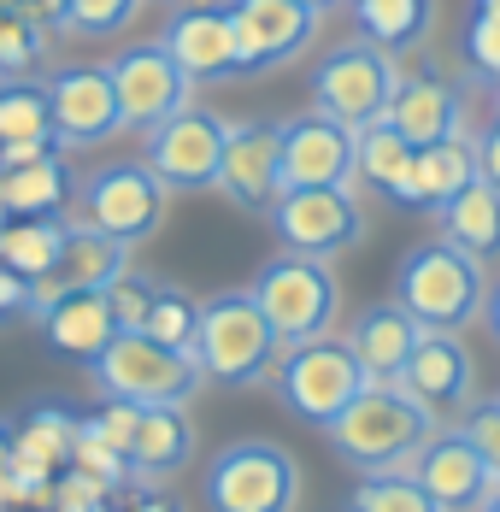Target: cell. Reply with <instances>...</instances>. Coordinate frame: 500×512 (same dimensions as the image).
<instances>
[{
    "label": "cell",
    "instance_id": "28",
    "mask_svg": "<svg viewBox=\"0 0 500 512\" xmlns=\"http://www.w3.org/2000/svg\"><path fill=\"white\" fill-rule=\"evenodd\" d=\"M359 36H371L389 53H412L436 30V0H348Z\"/></svg>",
    "mask_w": 500,
    "mask_h": 512
},
{
    "label": "cell",
    "instance_id": "19",
    "mask_svg": "<svg viewBox=\"0 0 500 512\" xmlns=\"http://www.w3.org/2000/svg\"><path fill=\"white\" fill-rule=\"evenodd\" d=\"M383 118L395 124L412 148H430V142H448V136L465 130V95H459V83H448L442 71H412V77L400 71L395 101H389Z\"/></svg>",
    "mask_w": 500,
    "mask_h": 512
},
{
    "label": "cell",
    "instance_id": "17",
    "mask_svg": "<svg viewBox=\"0 0 500 512\" xmlns=\"http://www.w3.org/2000/svg\"><path fill=\"white\" fill-rule=\"evenodd\" d=\"M436 418H459V412L477 401V365L465 354L459 330H424L418 348L406 359V377H400Z\"/></svg>",
    "mask_w": 500,
    "mask_h": 512
},
{
    "label": "cell",
    "instance_id": "25",
    "mask_svg": "<svg viewBox=\"0 0 500 512\" xmlns=\"http://www.w3.org/2000/svg\"><path fill=\"white\" fill-rule=\"evenodd\" d=\"M36 324H42V336H48L53 354L83 359V365H89V359L118 336V318H112L106 289H65V295L36 318Z\"/></svg>",
    "mask_w": 500,
    "mask_h": 512
},
{
    "label": "cell",
    "instance_id": "36",
    "mask_svg": "<svg viewBox=\"0 0 500 512\" xmlns=\"http://www.w3.org/2000/svg\"><path fill=\"white\" fill-rule=\"evenodd\" d=\"M153 277H142V271H118L112 283H106V301H112V318H118V330H142V318H148L153 307Z\"/></svg>",
    "mask_w": 500,
    "mask_h": 512
},
{
    "label": "cell",
    "instance_id": "5",
    "mask_svg": "<svg viewBox=\"0 0 500 512\" xmlns=\"http://www.w3.org/2000/svg\"><path fill=\"white\" fill-rule=\"evenodd\" d=\"M253 301L271 318L277 342L295 348V342H318V336L336 330V318H342V283H336L330 259L289 254L283 248V254L253 277Z\"/></svg>",
    "mask_w": 500,
    "mask_h": 512
},
{
    "label": "cell",
    "instance_id": "14",
    "mask_svg": "<svg viewBox=\"0 0 500 512\" xmlns=\"http://www.w3.org/2000/svg\"><path fill=\"white\" fill-rule=\"evenodd\" d=\"M353 130L330 112H295L283 118V189H353Z\"/></svg>",
    "mask_w": 500,
    "mask_h": 512
},
{
    "label": "cell",
    "instance_id": "42",
    "mask_svg": "<svg viewBox=\"0 0 500 512\" xmlns=\"http://www.w3.org/2000/svg\"><path fill=\"white\" fill-rule=\"evenodd\" d=\"M483 324H489V336L500 342V277L489 283V301H483Z\"/></svg>",
    "mask_w": 500,
    "mask_h": 512
},
{
    "label": "cell",
    "instance_id": "47",
    "mask_svg": "<svg viewBox=\"0 0 500 512\" xmlns=\"http://www.w3.org/2000/svg\"><path fill=\"white\" fill-rule=\"evenodd\" d=\"M6 218H12V212H6V201H0V230H6Z\"/></svg>",
    "mask_w": 500,
    "mask_h": 512
},
{
    "label": "cell",
    "instance_id": "33",
    "mask_svg": "<svg viewBox=\"0 0 500 512\" xmlns=\"http://www.w3.org/2000/svg\"><path fill=\"white\" fill-rule=\"evenodd\" d=\"M48 30H36L24 12H0V77H24L42 59Z\"/></svg>",
    "mask_w": 500,
    "mask_h": 512
},
{
    "label": "cell",
    "instance_id": "27",
    "mask_svg": "<svg viewBox=\"0 0 500 512\" xmlns=\"http://www.w3.org/2000/svg\"><path fill=\"white\" fill-rule=\"evenodd\" d=\"M442 236H448L453 248H465V254H477L483 265L489 259H500V189L477 171L459 195H453L442 212Z\"/></svg>",
    "mask_w": 500,
    "mask_h": 512
},
{
    "label": "cell",
    "instance_id": "4",
    "mask_svg": "<svg viewBox=\"0 0 500 512\" xmlns=\"http://www.w3.org/2000/svg\"><path fill=\"white\" fill-rule=\"evenodd\" d=\"M283 354L271 318L259 312L253 289H230L200 301V336H195V359L206 371V383L218 389H253L271 377V365Z\"/></svg>",
    "mask_w": 500,
    "mask_h": 512
},
{
    "label": "cell",
    "instance_id": "39",
    "mask_svg": "<svg viewBox=\"0 0 500 512\" xmlns=\"http://www.w3.org/2000/svg\"><path fill=\"white\" fill-rule=\"evenodd\" d=\"M18 312H30V277L0 259V318H18Z\"/></svg>",
    "mask_w": 500,
    "mask_h": 512
},
{
    "label": "cell",
    "instance_id": "40",
    "mask_svg": "<svg viewBox=\"0 0 500 512\" xmlns=\"http://www.w3.org/2000/svg\"><path fill=\"white\" fill-rule=\"evenodd\" d=\"M477 171H483V177L500 189V112L489 118V130L477 136Z\"/></svg>",
    "mask_w": 500,
    "mask_h": 512
},
{
    "label": "cell",
    "instance_id": "9",
    "mask_svg": "<svg viewBox=\"0 0 500 512\" xmlns=\"http://www.w3.org/2000/svg\"><path fill=\"white\" fill-rule=\"evenodd\" d=\"M395 83H400L395 53L377 48L371 36H359V42H342V48H330L318 59V71H312V106L330 112V118H342L348 130H359V124H371V118L389 112Z\"/></svg>",
    "mask_w": 500,
    "mask_h": 512
},
{
    "label": "cell",
    "instance_id": "10",
    "mask_svg": "<svg viewBox=\"0 0 500 512\" xmlns=\"http://www.w3.org/2000/svg\"><path fill=\"white\" fill-rule=\"evenodd\" d=\"M224 142H230V118H218L206 106H183V112H171L165 124L148 130L142 159L171 183V195H200V189H218Z\"/></svg>",
    "mask_w": 500,
    "mask_h": 512
},
{
    "label": "cell",
    "instance_id": "21",
    "mask_svg": "<svg viewBox=\"0 0 500 512\" xmlns=\"http://www.w3.org/2000/svg\"><path fill=\"white\" fill-rule=\"evenodd\" d=\"M195 460V424L189 407H136V430H130V454L124 471L130 483H165Z\"/></svg>",
    "mask_w": 500,
    "mask_h": 512
},
{
    "label": "cell",
    "instance_id": "45",
    "mask_svg": "<svg viewBox=\"0 0 500 512\" xmlns=\"http://www.w3.org/2000/svg\"><path fill=\"white\" fill-rule=\"evenodd\" d=\"M477 12H489V18H500V0H471Z\"/></svg>",
    "mask_w": 500,
    "mask_h": 512
},
{
    "label": "cell",
    "instance_id": "41",
    "mask_svg": "<svg viewBox=\"0 0 500 512\" xmlns=\"http://www.w3.org/2000/svg\"><path fill=\"white\" fill-rule=\"evenodd\" d=\"M118 512H183V507H177L171 495H153V489H148V495H130Z\"/></svg>",
    "mask_w": 500,
    "mask_h": 512
},
{
    "label": "cell",
    "instance_id": "38",
    "mask_svg": "<svg viewBox=\"0 0 500 512\" xmlns=\"http://www.w3.org/2000/svg\"><path fill=\"white\" fill-rule=\"evenodd\" d=\"M12 12H24L36 30H48V36H59V30H71V6L65 0H12Z\"/></svg>",
    "mask_w": 500,
    "mask_h": 512
},
{
    "label": "cell",
    "instance_id": "15",
    "mask_svg": "<svg viewBox=\"0 0 500 512\" xmlns=\"http://www.w3.org/2000/svg\"><path fill=\"white\" fill-rule=\"evenodd\" d=\"M48 101H53V130H59V148H100L124 130V112H118V89L106 77V65H59L48 77Z\"/></svg>",
    "mask_w": 500,
    "mask_h": 512
},
{
    "label": "cell",
    "instance_id": "20",
    "mask_svg": "<svg viewBox=\"0 0 500 512\" xmlns=\"http://www.w3.org/2000/svg\"><path fill=\"white\" fill-rule=\"evenodd\" d=\"M159 42L171 48V59H177L195 83L242 77V71H236V24H230L224 0H218V6H183V12H171V24H165Z\"/></svg>",
    "mask_w": 500,
    "mask_h": 512
},
{
    "label": "cell",
    "instance_id": "7",
    "mask_svg": "<svg viewBox=\"0 0 500 512\" xmlns=\"http://www.w3.org/2000/svg\"><path fill=\"white\" fill-rule=\"evenodd\" d=\"M77 206H83V224H95V230L136 248V242H148L153 230L165 224L171 183L153 171L148 159H106V165H95L77 183Z\"/></svg>",
    "mask_w": 500,
    "mask_h": 512
},
{
    "label": "cell",
    "instance_id": "30",
    "mask_svg": "<svg viewBox=\"0 0 500 512\" xmlns=\"http://www.w3.org/2000/svg\"><path fill=\"white\" fill-rule=\"evenodd\" d=\"M412 142L400 136L389 118H371V124H359L353 130V165H359V183H371V189H383V195H395L400 177L412 171Z\"/></svg>",
    "mask_w": 500,
    "mask_h": 512
},
{
    "label": "cell",
    "instance_id": "3",
    "mask_svg": "<svg viewBox=\"0 0 500 512\" xmlns=\"http://www.w3.org/2000/svg\"><path fill=\"white\" fill-rule=\"evenodd\" d=\"M395 301L424 330H465V324L483 318L489 271H483L477 254H465V248H453L448 236H436V242H424V248H412V254L400 259Z\"/></svg>",
    "mask_w": 500,
    "mask_h": 512
},
{
    "label": "cell",
    "instance_id": "6",
    "mask_svg": "<svg viewBox=\"0 0 500 512\" xmlns=\"http://www.w3.org/2000/svg\"><path fill=\"white\" fill-rule=\"evenodd\" d=\"M365 383H371V377H365V365L353 359L348 336L295 342V348H283L277 365H271V389H277V401L295 412L300 424H312V430H324V424L348 407Z\"/></svg>",
    "mask_w": 500,
    "mask_h": 512
},
{
    "label": "cell",
    "instance_id": "8",
    "mask_svg": "<svg viewBox=\"0 0 500 512\" xmlns=\"http://www.w3.org/2000/svg\"><path fill=\"white\" fill-rule=\"evenodd\" d=\"M206 507L212 512H295L300 465L283 442H230L206 465Z\"/></svg>",
    "mask_w": 500,
    "mask_h": 512
},
{
    "label": "cell",
    "instance_id": "29",
    "mask_svg": "<svg viewBox=\"0 0 500 512\" xmlns=\"http://www.w3.org/2000/svg\"><path fill=\"white\" fill-rule=\"evenodd\" d=\"M65 236H71V218H59V212H42V218H6V230H0V259L36 283V277H48L53 265H59Z\"/></svg>",
    "mask_w": 500,
    "mask_h": 512
},
{
    "label": "cell",
    "instance_id": "16",
    "mask_svg": "<svg viewBox=\"0 0 500 512\" xmlns=\"http://www.w3.org/2000/svg\"><path fill=\"white\" fill-rule=\"evenodd\" d=\"M218 195H230L242 212H271V201L283 195V124H271V118L230 124Z\"/></svg>",
    "mask_w": 500,
    "mask_h": 512
},
{
    "label": "cell",
    "instance_id": "18",
    "mask_svg": "<svg viewBox=\"0 0 500 512\" xmlns=\"http://www.w3.org/2000/svg\"><path fill=\"white\" fill-rule=\"evenodd\" d=\"M406 477H418L424 495H430L442 512H477L483 495H489V483H495V471H489L483 454L465 442L459 424H453V430H436V436L418 448V460H412Z\"/></svg>",
    "mask_w": 500,
    "mask_h": 512
},
{
    "label": "cell",
    "instance_id": "35",
    "mask_svg": "<svg viewBox=\"0 0 500 512\" xmlns=\"http://www.w3.org/2000/svg\"><path fill=\"white\" fill-rule=\"evenodd\" d=\"M459 430H465V442L483 454V465L500 477V395H483V401H471V407L459 412Z\"/></svg>",
    "mask_w": 500,
    "mask_h": 512
},
{
    "label": "cell",
    "instance_id": "46",
    "mask_svg": "<svg viewBox=\"0 0 500 512\" xmlns=\"http://www.w3.org/2000/svg\"><path fill=\"white\" fill-rule=\"evenodd\" d=\"M306 6H318V12H324V6H336V0H306Z\"/></svg>",
    "mask_w": 500,
    "mask_h": 512
},
{
    "label": "cell",
    "instance_id": "13",
    "mask_svg": "<svg viewBox=\"0 0 500 512\" xmlns=\"http://www.w3.org/2000/svg\"><path fill=\"white\" fill-rule=\"evenodd\" d=\"M271 236L289 254L336 259L342 248H353L365 236V212L353 201V189H283L271 201Z\"/></svg>",
    "mask_w": 500,
    "mask_h": 512
},
{
    "label": "cell",
    "instance_id": "1",
    "mask_svg": "<svg viewBox=\"0 0 500 512\" xmlns=\"http://www.w3.org/2000/svg\"><path fill=\"white\" fill-rule=\"evenodd\" d=\"M442 430V418L424 407L406 383H365L348 407L324 424L330 448L342 454V465H353L359 477L377 471H412L418 448Z\"/></svg>",
    "mask_w": 500,
    "mask_h": 512
},
{
    "label": "cell",
    "instance_id": "34",
    "mask_svg": "<svg viewBox=\"0 0 500 512\" xmlns=\"http://www.w3.org/2000/svg\"><path fill=\"white\" fill-rule=\"evenodd\" d=\"M71 6V30L77 36H118L142 18L148 0H65Z\"/></svg>",
    "mask_w": 500,
    "mask_h": 512
},
{
    "label": "cell",
    "instance_id": "22",
    "mask_svg": "<svg viewBox=\"0 0 500 512\" xmlns=\"http://www.w3.org/2000/svg\"><path fill=\"white\" fill-rule=\"evenodd\" d=\"M477 177V136H448V142H430L412 154V171L400 177V189L389 195L395 206H412V212H442V206Z\"/></svg>",
    "mask_w": 500,
    "mask_h": 512
},
{
    "label": "cell",
    "instance_id": "23",
    "mask_svg": "<svg viewBox=\"0 0 500 512\" xmlns=\"http://www.w3.org/2000/svg\"><path fill=\"white\" fill-rule=\"evenodd\" d=\"M418 336H424V324L400 307V301H383V307H365L353 318L348 348H353V359L365 365L371 383H400V377H406V359L418 348Z\"/></svg>",
    "mask_w": 500,
    "mask_h": 512
},
{
    "label": "cell",
    "instance_id": "12",
    "mask_svg": "<svg viewBox=\"0 0 500 512\" xmlns=\"http://www.w3.org/2000/svg\"><path fill=\"white\" fill-rule=\"evenodd\" d=\"M106 77L118 89V112H124V130H142L165 124L171 112L195 106V77L171 59L165 42H136V48L112 53L106 59Z\"/></svg>",
    "mask_w": 500,
    "mask_h": 512
},
{
    "label": "cell",
    "instance_id": "11",
    "mask_svg": "<svg viewBox=\"0 0 500 512\" xmlns=\"http://www.w3.org/2000/svg\"><path fill=\"white\" fill-rule=\"evenodd\" d=\"M224 12L236 24V71L242 77L295 65L324 24V12L306 0H224Z\"/></svg>",
    "mask_w": 500,
    "mask_h": 512
},
{
    "label": "cell",
    "instance_id": "31",
    "mask_svg": "<svg viewBox=\"0 0 500 512\" xmlns=\"http://www.w3.org/2000/svg\"><path fill=\"white\" fill-rule=\"evenodd\" d=\"M348 512H442V507L424 495L418 477H406V471H377V477H365L348 495Z\"/></svg>",
    "mask_w": 500,
    "mask_h": 512
},
{
    "label": "cell",
    "instance_id": "43",
    "mask_svg": "<svg viewBox=\"0 0 500 512\" xmlns=\"http://www.w3.org/2000/svg\"><path fill=\"white\" fill-rule=\"evenodd\" d=\"M6 477H12V424H0V501H6Z\"/></svg>",
    "mask_w": 500,
    "mask_h": 512
},
{
    "label": "cell",
    "instance_id": "26",
    "mask_svg": "<svg viewBox=\"0 0 500 512\" xmlns=\"http://www.w3.org/2000/svg\"><path fill=\"white\" fill-rule=\"evenodd\" d=\"M0 201L12 218H42V212H65L77 201V177H71V159L65 148L24 159V165H0Z\"/></svg>",
    "mask_w": 500,
    "mask_h": 512
},
{
    "label": "cell",
    "instance_id": "2",
    "mask_svg": "<svg viewBox=\"0 0 500 512\" xmlns=\"http://www.w3.org/2000/svg\"><path fill=\"white\" fill-rule=\"evenodd\" d=\"M89 383L106 401H130V407H189L206 371L189 348H171L148 330H118L89 359Z\"/></svg>",
    "mask_w": 500,
    "mask_h": 512
},
{
    "label": "cell",
    "instance_id": "24",
    "mask_svg": "<svg viewBox=\"0 0 500 512\" xmlns=\"http://www.w3.org/2000/svg\"><path fill=\"white\" fill-rule=\"evenodd\" d=\"M48 148H59L48 83L0 77V165H24V159L48 154Z\"/></svg>",
    "mask_w": 500,
    "mask_h": 512
},
{
    "label": "cell",
    "instance_id": "44",
    "mask_svg": "<svg viewBox=\"0 0 500 512\" xmlns=\"http://www.w3.org/2000/svg\"><path fill=\"white\" fill-rule=\"evenodd\" d=\"M477 512H500V477L489 483V495H483V507H477Z\"/></svg>",
    "mask_w": 500,
    "mask_h": 512
},
{
    "label": "cell",
    "instance_id": "32",
    "mask_svg": "<svg viewBox=\"0 0 500 512\" xmlns=\"http://www.w3.org/2000/svg\"><path fill=\"white\" fill-rule=\"evenodd\" d=\"M142 330L159 336V342H171V348H189L195 354V336H200V301L189 289H153V307L142 318Z\"/></svg>",
    "mask_w": 500,
    "mask_h": 512
},
{
    "label": "cell",
    "instance_id": "37",
    "mask_svg": "<svg viewBox=\"0 0 500 512\" xmlns=\"http://www.w3.org/2000/svg\"><path fill=\"white\" fill-rule=\"evenodd\" d=\"M465 59H471L477 77H489V83L500 89V18L471 12V24H465Z\"/></svg>",
    "mask_w": 500,
    "mask_h": 512
}]
</instances>
